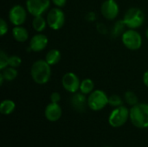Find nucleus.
I'll use <instances>...</instances> for the list:
<instances>
[{
    "label": "nucleus",
    "instance_id": "nucleus-1",
    "mask_svg": "<svg viewBox=\"0 0 148 147\" xmlns=\"http://www.w3.org/2000/svg\"><path fill=\"white\" fill-rule=\"evenodd\" d=\"M51 66L45 60L36 61L30 68L32 80L39 85L46 84L51 76Z\"/></svg>",
    "mask_w": 148,
    "mask_h": 147
},
{
    "label": "nucleus",
    "instance_id": "nucleus-2",
    "mask_svg": "<svg viewBox=\"0 0 148 147\" xmlns=\"http://www.w3.org/2000/svg\"><path fill=\"white\" fill-rule=\"evenodd\" d=\"M130 120L140 129L148 128V104L138 103L130 109Z\"/></svg>",
    "mask_w": 148,
    "mask_h": 147
},
{
    "label": "nucleus",
    "instance_id": "nucleus-3",
    "mask_svg": "<svg viewBox=\"0 0 148 147\" xmlns=\"http://www.w3.org/2000/svg\"><path fill=\"white\" fill-rule=\"evenodd\" d=\"M123 22L126 27L136 29L143 25L145 22V14L140 8H129L123 16Z\"/></svg>",
    "mask_w": 148,
    "mask_h": 147
},
{
    "label": "nucleus",
    "instance_id": "nucleus-4",
    "mask_svg": "<svg viewBox=\"0 0 148 147\" xmlns=\"http://www.w3.org/2000/svg\"><path fill=\"white\" fill-rule=\"evenodd\" d=\"M121 41L124 46L130 50H138L142 45L141 35L133 29H129L122 33Z\"/></svg>",
    "mask_w": 148,
    "mask_h": 147
},
{
    "label": "nucleus",
    "instance_id": "nucleus-5",
    "mask_svg": "<svg viewBox=\"0 0 148 147\" xmlns=\"http://www.w3.org/2000/svg\"><path fill=\"white\" fill-rule=\"evenodd\" d=\"M108 105V96L100 89L94 90L88 97V106L93 111H101Z\"/></svg>",
    "mask_w": 148,
    "mask_h": 147
},
{
    "label": "nucleus",
    "instance_id": "nucleus-6",
    "mask_svg": "<svg viewBox=\"0 0 148 147\" xmlns=\"http://www.w3.org/2000/svg\"><path fill=\"white\" fill-rule=\"evenodd\" d=\"M130 118V110L126 107L121 106L115 107L108 117V123L113 127H121L126 124L127 120Z\"/></svg>",
    "mask_w": 148,
    "mask_h": 147
},
{
    "label": "nucleus",
    "instance_id": "nucleus-7",
    "mask_svg": "<svg viewBox=\"0 0 148 147\" xmlns=\"http://www.w3.org/2000/svg\"><path fill=\"white\" fill-rule=\"evenodd\" d=\"M46 20L50 29L58 30L62 29L65 23V14L59 7L52 8L49 10Z\"/></svg>",
    "mask_w": 148,
    "mask_h": 147
},
{
    "label": "nucleus",
    "instance_id": "nucleus-8",
    "mask_svg": "<svg viewBox=\"0 0 148 147\" xmlns=\"http://www.w3.org/2000/svg\"><path fill=\"white\" fill-rule=\"evenodd\" d=\"M50 1L51 0H27L26 9L33 16H42L49 10Z\"/></svg>",
    "mask_w": 148,
    "mask_h": 147
},
{
    "label": "nucleus",
    "instance_id": "nucleus-9",
    "mask_svg": "<svg viewBox=\"0 0 148 147\" xmlns=\"http://www.w3.org/2000/svg\"><path fill=\"white\" fill-rule=\"evenodd\" d=\"M27 9L22 5L16 4L10 8L9 11V20L15 26L23 25L27 18Z\"/></svg>",
    "mask_w": 148,
    "mask_h": 147
},
{
    "label": "nucleus",
    "instance_id": "nucleus-10",
    "mask_svg": "<svg viewBox=\"0 0 148 147\" xmlns=\"http://www.w3.org/2000/svg\"><path fill=\"white\" fill-rule=\"evenodd\" d=\"M80 84H81V81L78 76L72 72L66 73L62 76V85L63 88L69 93H71V94L76 93L80 89Z\"/></svg>",
    "mask_w": 148,
    "mask_h": 147
},
{
    "label": "nucleus",
    "instance_id": "nucleus-11",
    "mask_svg": "<svg viewBox=\"0 0 148 147\" xmlns=\"http://www.w3.org/2000/svg\"><path fill=\"white\" fill-rule=\"evenodd\" d=\"M119 5L115 0H106L101 6V15L108 20H114L118 16Z\"/></svg>",
    "mask_w": 148,
    "mask_h": 147
},
{
    "label": "nucleus",
    "instance_id": "nucleus-12",
    "mask_svg": "<svg viewBox=\"0 0 148 147\" xmlns=\"http://www.w3.org/2000/svg\"><path fill=\"white\" fill-rule=\"evenodd\" d=\"M48 42V37L45 35L39 33L31 37L29 41V49L33 52H40L47 47Z\"/></svg>",
    "mask_w": 148,
    "mask_h": 147
},
{
    "label": "nucleus",
    "instance_id": "nucleus-13",
    "mask_svg": "<svg viewBox=\"0 0 148 147\" xmlns=\"http://www.w3.org/2000/svg\"><path fill=\"white\" fill-rule=\"evenodd\" d=\"M70 104L73 107V109L78 113L85 112L86 107L88 106V98H86L85 94L82 93H75L71 99H70Z\"/></svg>",
    "mask_w": 148,
    "mask_h": 147
},
{
    "label": "nucleus",
    "instance_id": "nucleus-14",
    "mask_svg": "<svg viewBox=\"0 0 148 147\" xmlns=\"http://www.w3.org/2000/svg\"><path fill=\"white\" fill-rule=\"evenodd\" d=\"M62 110L58 103H49L44 111L45 118L50 122H56L62 117Z\"/></svg>",
    "mask_w": 148,
    "mask_h": 147
},
{
    "label": "nucleus",
    "instance_id": "nucleus-15",
    "mask_svg": "<svg viewBox=\"0 0 148 147\" xmlns=\"http://www.w3.org/2000/svg\"><path fill=\"white\" fill-rule=\"evenodd\" d=\"M12 36L16 42H24L29 38V32L24 27H22V25L16 26L12 29Z\"/></svg>",
    "mask_w": 148,
    "mask_h": 147
},
{
    "label": "nucleus",
    "instance_id": "nucleus-16",
    "mask_svg": "<svg viewBox=\"0 0 148 147\" xmlns=\"http://www.w3.org/2000/svg\"><path fill=\"white\" fill-rule=\"evenodd\" d=\"M61 52L58 50V49H50L47 54H46V56H45V61L50 65V66H53V65H56L57 64L60 60H61Z\"/></svg>",
    "mask_w": 148,
    "mask_h": 147
},
{
    "label": "nucleus",
    "instance_id": "nucleus-17",
    "mask_svg": "<svg viewBox=\"0 0 148 147\" xmlns=\"http://www.w3.org/2000/svg\"><path fill=\"white\" fill-rule=\"evenodd\" d=\"M16 104L11 100H4L0 105V113L3 115H9L14 112Z\"/></svg>",
    "mask_w": 148,
    "mask_h": 147
},
{
    "label": "nucleus",
    "instance_id": "nucleus-18",
    "mask_svg": "<svg viewBox=\"0 0 148 147\" xmlns=\"http://www.w3.org/2000/svg\"><path fill=\"white\" fill-rule=\"evenodd\" d=\"M48 23L47 20L42 17V16H34L32 20V27L37 32H42L45 29Z\"/></svg>",
    "mask_w": 148,
    "mask_h": 147
},
{
    "label": "nucleus",
    "instance_id": "nucleus-19",
    "mask_svg": "<svg viewBox=\"0 0 148 147\" xmlns=\"http://www.w3.org/2000/svg\"><path fill=\"white\" fill-rule=\"evenodd\" d=\"M94 88H95V83L91 79L87 78L81 81V84H80L81 93L84 94H89L94 91Z\"/></svg>",
    "mask_w": 148,
    "mask_h": 147
},
{
    "label": "nucleus",
    "instance_id": "nucleus-20",
    "mask_svg": "<svg viewBox=\"0 0 148 147\" xmlns=\"http://www.w3.org/2000/svg\"><path fill=\"white\" fill-rule=\"evenodd\" d=\"M1 74L3 75V76L5 81H11L15 80L17 77V74L18 73H17V70L16 69V68H12V67L8 66L3 70H2Z\"/></svg>",
    "mask_w": 148,
    "mask_h": 147
},
{
    "label": "nucleus",
    "instance_id": "nucleus-21",
    "mask_svg": "<svg viewBox=\"0 0 148 147\" xmlns=\"http://www.w3.org/2000/svg\"><path fill=\"white\" fill-rule=\"evenodd\" d=\"M124 97H125L126 102L128 105H130L131 107H134V106H135V105H137L139 103L138 96L133 91H127L125 93V94H124Z\"/></svg>",
    "mask_w": 148,
    "mask_h": 147
},
{
    "label": "nucleus",
    "instance_id": "nucleus-22",
    "mask_svg": "<svg viewBox=\"0 0 148 147\" xmlns=\"http://www.w3.org/2000/svg\"><path fill=\"white\" fill-rule=\"evenodd\" d=\"M122 104H123V101L121 98V96L117 94H113L110 97H108V105H110L111 107H118L122 106Z\"/></svg>",
    "mask_w": 148,
    "mask_h": 147
},
{
    "label": "nucleus",
    "instance_id": "nucleus-23",
    "mask_svg": "<svg viewBox=\"0 0 148 147\" xmlns=\"http://www.w3.org/2000/svg\"><path fill=\"white\" fill-rule=\"evenodd\" d=\"M8 66H9V56L3 50H1L0 51V69L3 70Z\"/></svg>",
    "mask_w": 148,
    "mask_h": 147
},
{
    "label": "nucleus",
    "instance_id": "nucleus-24",
    "mask_svg": "<svg viewBox=\"0 0 148 147\" xmlns=\"http://www.w3.org/2000/svg\"><path fill=\"white\" fill-rule=\"evenodd\" d=\"M22 60L18 55H11L9 56V66L12 68H17L21 65Z\"/></svg>",
    "mask_w": 148,
    "mask_h": 147
},
{
    "label": "nucleus",
    "instance_id": "nucleus-25",
    "mask_svg": "<svg viewBox=\"0 0 148 147\" xmlns=\"http://www.w3.org/2000/svg\"><path fill=\"white\" fill-rule=\"evenodd\" d=\"M124 27H126V25H125L123 20L118 21V22L115 23L114 27V33L115 35H119V34L123 30Z\"/></svg>",
    "mask_w": 148,
    "mask_h": 147
},
{
    "label": "nucleus",
    "instance_id": "nucleus-26",
    "mask_svg": "<svg viewBox=\"0 0 148 147\" xmlns=\"http://www.w3.org/2000/svg\"><path fill=\"white\" fill-rule=\"evenodd\" d=\"M8 31V24L6 21L3 18L0 19V35L1 36H3Z\"/></svg>",
    "mask_w": 148,
    "mask_h": 147
},
{
    "label": "nucleus",
    "instance_id": "nucleus-27",
    "mask_svg": "<svg viewBox=\"0 0 148 147\" xmlns=\"http://www.w3.org/2000/svg\"><path fill=\"white\" fill-rule=\"evenodd\" d=\"M50 101L52 103H59V101H61V95L59 93L57 92H54L51 94L50 95Z\"/></svg>",
    "mask_w": 148,
    "mask_h": 147
},
{
    "label": "nucleus",
    "instance_id": "nucleus-28",
    "mask_svg": "<svg viewBox=\"0 0 148 147\" xmlns=\"http://www.w3.org/2000/svg\"><path fill=\"white\" fill-rule=\"evenodd\" d=\"M51 2H52L56 7L62 8V7H63V6L66 4L67 0H51Z\"/></svg>",
    "mask_w": 148,
    "mask_h": 147
},
{
    "label": "nucleus",
    "instance_id": "nucleus-29",
    "mask_svg": "<svg viewBox=\"0 0 148 147\" xmlns=\"http://www.w3.org/2000/svg\"><path fill=\"white\" fill-rule=\"evenodd\" d=\"M143 83L145 84L146 87L148 88V70L146 71L143 75Z\"/></svg>",
    "mask_w": 148,
    "mask_h": 147
},
{
    "label": "nucleus",
    "instance_id": "nucleus-30",
    "mask_svg": "<svg viewBox=\"0 0 148 147\" xmlns=\"http://www.w3.org/2000/svg\"><path fill=\"white\" fill-rule=\"evenodd\" d=\"M5 80H4V78H3V75L2 74H0V84L1 85H3V81H4Z\"/></svg>",
    "mask_w": 148,
    "mask_h": 147
},
{
    "label": "nucleus",
    "instance_id": "nucleus-31",
    "mask_svg": "<svg viewBox=\"0 0 148 147\" xmlns=\"http://www.w3.org/2000/svg\"><path fill=\"white\" fill-rule=\"evenodd\" d=\"M146 36H147V38L148 39V28L147 29V30H146Z\"/></svg>",
    "mask_w": 148,
    "mask_h": 147
},
{
    "label": "nucleus",
    "instance_id": "nucleus-32",
    "mask_svg": "<svg viewBox=\"0 0 148 147\" xmlns=\"http://www.w3.org/2000/svg\"><path fill=\"white\" fill-rule=\"evenodd\" d=\"M106 147H110V146H106Z\"/></svg>",
    "mask_w": 148,
    "mask_h": 147
},
{
    "label": "nucleus",
    "instance_id": "nucleus-33",
    "mask_svg": "<svg viewBox=\"0 0 148 147\" xmlns=\"http://www.w3.org/2000/svg\"><path fill=\"white\" fill-rule=\"evenodd\" d=\"M115 1H116V0H115Z\"/></svg>",
    "mask_w": 148,
    "mask_h": 147
}]
</instances>
